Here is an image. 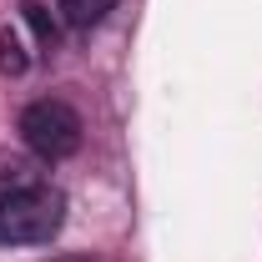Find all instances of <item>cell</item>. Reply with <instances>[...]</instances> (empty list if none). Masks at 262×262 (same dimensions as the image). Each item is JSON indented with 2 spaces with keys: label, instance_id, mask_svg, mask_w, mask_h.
<instances>
[{
  "label": "cell",
  "instance_id": "cell-1",
  "mask_svg": "<svg viewBox=\"0 0 262 262\" xmlns=\"http://www.w3.org/2000/svg\"><path fill=\"white\" fill-rule=\"evenodd\" d=\"M66 222V196L31 166H5L0 177V242L26 247V242H51Z\"/></svg>",
  "mask_w": 262,
  "mask_h": 262
},
{
  "label": "cell",
  "instance_id": "cell-2",
  "mask_svg": "<svg viewBox=\"0 0 262 262\" xmlns=\"http://www.w3.org/2000/svg\"><path fill=\"white\" fill-rule=\"evenodd\" d=\"M20 141L31 146L35 157H46V162H61L71 157L76 146H81V116H76V106H66V101H31L26 111H20Z\"/></svg>",
  "mask_w": 262,
  "mask_h": 262
},
{
  "label": "cell",
  "instance_id": "cell-3",
  "mask_svg": "<svg viewBox=\"0 0 262 262\" xmlns=\"http://www.w3.org/2000/svg\"><path fill=\"white\" fill-rule=\"evenodd\" d=\"M56 10H61V20L71 31H91L116 10V0H56Z\"/></svg>",
  "mask_w": 262,
  "mask_h": 262
},
{
  "label": "cell",
  "instance_id": "cell-4",
  "mask_svg": "<svg viewBox=\"0 0 262 262\" xmlns=\"http://www.w3.org/2000/svg\"><path fill=\"white\" fill-rule=\"evenodd\" d=\"M0 71L5 76H20L26 71V51H20V35L15 31H0Z\"/></svg>",
  "mask_w": 262,
  "mask_h": 262
},
{
  "label": "cell",
  "instance_id": "cell-5",
  "mask_svg": "<svg viewBox=\"0 0 262 262\" xmlns=\"http://www.w3.org/2000/svg\"><path fill=\"white\" fill-rule=\"evenodd\" d=\"M20 10H26V20H31V31L40 35V46H46V51H56V40H61V35H56V20H51V15H46V5H20Z\"/></svg>",
  "mask_w": 262,
  "mask_h": 262
},
{
  "label": "cell",
  "instance_id": "cell-6",
  "mask_svg": "<svg viewBox=\"0 0 262 262\" xmlns=\"http://www.w3.org/2000/svg\"><path fill=\"white\" fill-rule=\"evenodd\" d=\"M61 262H86V257H61Z\"/></svg>",
  "mask_w": 262,
  "mask_h": 262
}]
</instances>
